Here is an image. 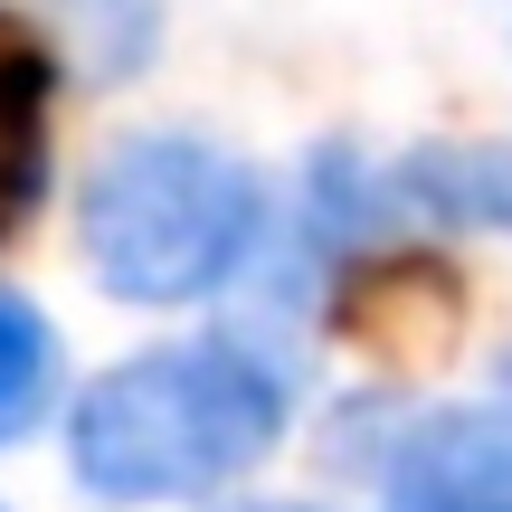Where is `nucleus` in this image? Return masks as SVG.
Listing matches in <instances>:
<instances>
[{
  "instance_id": "obj_1",
  "label": "nucleus",
  "mask_w": 512,
  "mask_h": 512,
  "mask_svg": "<svg viewBox=\"0 0 512 512\" xmlns=\"http://www.w3.org/2000/svg\"><path fill=\"white\" fill-rule=\"evenodd\" d=\"M285 418V361H266L256 342H171L114 361L76 399L67 465L95 503H190L266 465Z\"/></svg>"
},
{
  "instance_id": "obj_2",
  "label": "nucleus",
  "mask_w": 512,
  "mask_h": 512,
  "mask_svg": "<svg viewBox=\"0 0 512 512\" xmlns=\"http://www.w3.org/2000/svg\"><path fill=\"white\" fill-rule=\"evenodd\" d=\"M266 247V181L228 143L133 133L86 181V256L124 304H209Z\"/></svg>"
},
{
  "instance_id": "obj_3",
  "label": "nucleus",
  "mask_w": 512,
  "mask_h": 512,
  "mask_svg": "<svg viewBox=\"0 0 512 512\" xmlns=\"http://www.w3.org/2000/svg\"><path fill=\"white\" fill-rule=\"evenodd\" d=\"M380 512H512V408H427L370 456Z\"/></svg>"
},
{
  "instance_id": "obj_4",
  "label": "nucleus",
  "mask_w": 512,
  "mask_h": 512,
  "mask_svg": "<svg viewBox=\"0 0 512 512\" xmlns=\"http://www.w3.org/2000/svg\"><path fill=\"white\" fill-rule=\"evenodd\" d=\"M465 323V294L437 256H361L332 285V332L380 361H437Z\"/></svg>"
},
{
  "instance_id": "obj_5",
  "label": "nucleus",
  "mask_w": 512,
  "mask_h": 512,
  "mask_svg": "<svg viewBox=\"0 0 512 512\" xmlns=\"http://www.w3.org/2000/svg\"><path fill=\"white\" fill-rule=\"evenodd\" d=\"M48 190V57L0 19V247Z\"/></svg>"
},
{
  "instance_id": "obj_6",
  "label": "nucleus",
  "mask_w": 512,
  "mask_h": 512,
  "mask_svg": "<svg viewBox=\"0 0 512 512\" xmlns=\"http://www.w3.org/2000/svg\"><path fill=\"white\" fill-rule=\"evenodd\" d=\"M389 200L512 238V143H427V152H408V162L389 171Z\"/></svg>"
},
{
  "instance_id": "obj_7",
  "label": "nucleus",
  "mask_w": 512,
  "mask_h": 512,
  "mask_svg": "<svg viewBox=\"0 0 512 512\" xmlns=\"http://www.w3.org/2000/svg\"><path fill=\"white\" fill-rule=\"evenodd\" d=\"M57 399V332L29 294H0V446L29 437Z\"/></svg>"
},
{
  "instance_id": "obj_8",
  "label": "nucleus",
  "mask_w": 512,
  "mask_h": 512,
  "mask_svg": "<svg viewBox=\"0 0 512 512\" xmlns=\"http://www.w3.org/2000/svg\"><path fill=\"white\" fill-rule=\"evenodd\" d=\"M57 19H67V48L95 76H143L152 38H162V10L152 0H57Z\"/></svg>"
},
{
  "instance_id": "obj_9",
  "label": "nucleus",
  "mask_w": 512,
  "mask_h": 512,
  "mask_svg": "<svg viewBox=\"0 0 512 512\" xmlns=\"http://www.w3.org/2000/svg\"><path fill=\"white\" fill-rule=\"evenodd\" d=\"M238 512H313V503H238Z\"/></svg>"
}]
</instances>
